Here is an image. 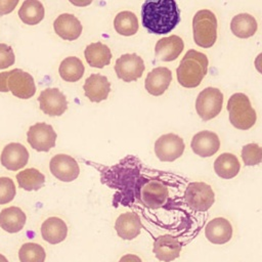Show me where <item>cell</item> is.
<instances>
[{
	"instance_id": "cell-33",
	"label": "cell",
	"mask_w": 262,
	"mask_h": 262,
	"mask_svg": "<svg viewBox=\"0 0 262 262\" xmlns=\"http://www.w3.org/2000/svg\"><path fill=\"white\" fill-rule=\"evenodd\" d=\"M242 159L246 166H256L262 162V147L257 143H248L242 148Z\"/></svg>"
},
{
	"instance_id": "cell-10",
	"label": "cell",
	"mask_w": 262,
	"mask_h": 262,
	"mask_svg": "<svg viewBox=\"0 0 262 262\" xmlns=\"http://www.w3.org/2000/svg\"><path fill=\"white\" fill-rule=\"evenodd\" d=\"M56 137L53 127L46 123H36L27 132L29 144L37 151H49L54 147Z\"/></svg>"
},
{
	"instance_id": "cell-17",
	"label": "cell",
	"mask_w": 262,
	"mask_h": 262,
	"mask_svg": "<svg viewBox=\"0 0 262 262\" xmlns=\"http://www.w3.org/2000/svg\"><path fill=\"white\" fill-rule=\"evenodd\" d=\"M180 251V242L170 234L160 235L154 242L152 252L156 258L160 261L171 262L179 257Z\"/></svg>"
},
{
	"instance_id": "cell-13",
	"label": "cell",
	"mask_w": 262,
	"mask_h": 262,
	"mask_svg": "<svg viewBox=\"0 0 262 262\" xmlns=\"http://www.w3.org/2000/svg\"><path fill=\"white\" fill-rule=\"evenodd\" d=\"M168 188L158 180H148L140 188V200L148 208L158 209L168 200Z\"/></svg>"
},
{
	"instance_id": "cell-39",
	"label": "cell",
	"mask_w": 262,
	"mask_h": 262,
	"mask_svg": "<svg viewBox=\"0 0 262 262\" xmlns=\"http://www.w3.org/2000/svg\"><path fill=\"white\" fill-rule=\"evenodd\" d=\"M0 262H8V259L4 255L0 254Z\"/></svg>"
},
{
	"instance_id": "cell-18",
	"label": "cell",
	"mask_w": 262,
	"mask_h": 262,
	"mask_svg": "<svg viewBox=\"0 0 262 262\" xmlns=\"http://www.w3.org/2000/svg\"><path fill=\"white\" fill-rule=\"evenodd\" d=\"M171 81V71L166 67H158L147 74L144 81V87L149 94L160 96L168 89Z\"/></svg>"
},
{
	"instance_id": "cell-38",
	"label": "cell",
	"mask_w": 262,
	"mask_h": 262,
	"mask_svg": "<svg viewBox=\"0 0 262 262\" xmlns=\"http://www.w3.org/2000/svg\"><path fill=\"white\" fill-rule=\"evenodd\" d=\"M254 64H255L256 70H257L260 74H262V52L259 53V54L256 56L255 61H254Z\"/></svg>"
},
{
	"instance_id": "cell-25",
	"label": "cell",
	"mask_w": 262,
	"mask_h": 262,
	"mask_svg": "<svg viewBox=\"0 0 262 262\" xmlns=\"http://www.w3.org/2000/svg\"><path fill=\"white\" fill-rule=\"evenodd\" d=\"M85 59L92 68L102 69L110 64L112 59V52L108 46L101 42H94L85 48Z\"/></svg>"
},
{
	"instance_id": "cell-4",
	"label": "cell",
	"mask_w": 262,
	"mask_h": 262,
	"mask_svg": "<svg viewBox=\"0 0 262 262\" xmlns=\"http://www.w3.org/2000/svg\"><path fill=\"white\" fill-rule=\"evenodd\" d=\"M227 111L231 125L239 130H249L257 121L256 111L245 93H234L227 101Z\"/></svg>"
},
{
	"instance_id": "cell-11",
	"label": "cell",
	"mask_w": 262,
	"mask_h": 262,
	"mask_svg": "<svg viewBox=\"0 0 262 262\" xmlns=\"http://www.w3.org/2000/svg\"><path fill=\"white\" fill-rule=\"evenodd\" d=\"M41 111L50 117L61 116L68 108L66 95L57 88H46L38 97Z\"/></svg>"
},
{
	"instance_id": "cell-8",
	"label": "cell",
	"mask_w": 262,
	"mask_h": 262,
	"mask_svg": "<svg viewBox=\"0 0 262 262\" xmlns=\"http://www.w3.org/2000/svg\"><path fill=\"white\" fill-rule=\"evenodd\" d=\"M183 139L174 133L161 135L155 142V154L162 162H173L183 155Z\"/></svg>"
},
{
	"instance_id": "cell-36",
	"label": "cell",
	"mask_w": 262,
	"mask_h": 262,
	"mask_svg": "<svg viewBox=\"0 0 262 262\" xmlns=\"http://www.w3.org/2000/svg\"><path fill=\"white\" fill-rule=\"evenodd\" d=\"M18 0H0V15H4L13 11Z\"/></svg>"
},
{
	"instance_id": "cell-32",
	"label": "cell",
	"mask_w": 262,
	"mask_h": 262,
	"mask_svg": "<svg viewBox=\"0 0 262 262\" xmlns=\"http://www.w3.org/2000/svg\"><path fill=\"white\" fill-rule=\"evenodd\" d=\"M46 253L44 248L36 243H25L18 251L20 262H44Z\"/></svg>"
},
{
	"instance_id": "cell-24",
	"label": "cell",
	"mask_w": 262,
	"mask_h": 262,
	"mask_svg": "<svg viewBox=\"0 0 262 262\" xmlns=\"http://www.w3.org/2000/svg\"><path fill=\"white\" fill-rule=\"evenodd\" d=\"M27 221L25 212L16 207L11 206L4 208L0 212V227L8 233H16L20 231Z\"/></svg>"
},
{
	"instance_id": "cell-35",
	"label": "cell",
	"mask_w": 262,
	"mask_h": 262,
	"mask_svg": "<svg viewBox=\"0 0 262 262\" xmlns=\"http://www.w3.org/2000/svg\"><path fill=\"white\" fill-rule=\"evenodd\" d=\"M15 61V55L11 46L0 43V70L7 69Z\"/></svg>"
},
{
	"instance_id": "cell-29",
	"label": "cell",
	"mask_w": 262,
	"mask_h": 262,
	"mask_svg": "<svg viewBox=\"0 0 262 262\" xmlns=\"http://www.w3.org/2000/svg\"><path fill=\"white\" fill-rule=\"evenodd\" d=\"M85 72V67L82 60L76 56L66 57L59 64L58 73L62 80L66 82L79 81Z\"/></svg>"
},
{
	"instance_id": "cell-34",
	"label": "cell",
	"mask_w": 262,
	"mask_h": 262,
	"mask_svg": "<svg viewBox=\"0 0 262 262\" xmlns=\"http://www.w3.org/2000/svg\"><path fill=\"white\" fill-rule=\"evenodd\" d=\"M16 193L13 180L9 177H0V205L10 203Z\"/></svg>"
},
{
	"instance_id": "cell-26",
	"label": "cell",
	"mask_w": 262,
	"mask_h": 262,
	"mask_svg": "<svg viewBox=\"0 0 262 262\" xmlns=\"http://www.w3.org/2000/svg\"><path fill=\"white\" fill-rule=\"evenodd\" d=\"M258 24L255 17L249 13H238L230 21V30L234 36L247 39L254 36L257 32Z\"/></svg>"
},
{
	"instance_id": "cell-3",
	"label": "cell",
	"mask_w": 262,
	"mask_h": 262,
	"mask_svg": "<svg viewBox=\"0 0 262 262\" xmlns=\"http://www.w3.org/2000/svg\"><path fill=\"white\" fill-rule=\"evenodd\" d=\"M8 91L20 99L31 98L36 92L34 78L20 69L0 73V92Z\"/></svg>"
},
{
	"instance_id": "cell-30",
	"label": "cell",
	"mask_w": 262,
	"mask_h": 262,
	"mask_svg": "<svg viewBox=\"0 0 262 262\" xmlns=\"http://www.w3.org/2000/svg\"><path fill=\"white\" fill-rule=\"evenodd\" d=\"M18 186L25 190H39L44 186L45 176L35 168L25 169L16 174Z\"/></svg>"
},
{
	"instance_id": "cell-21",
	"label": "cell",
	"mask_w": 262,
	"mask_h": 262,
	"mask_svg": "<svg viewBox=\"0 0 262 262\" xmlns=\"http://www.w3.org/2000/svg\"><path fill=\"white\" fill-rule=\"evenodd\" d=\"M142 224L139 216L133 212H126L116 219L115 229L117 234L125 239L131 241L137 237L141 231Z\"/></svg>"
},
{
	"instance_id": "cell-5",
	"label": "cell",
	"mask_w": 262,
	"mask_h": 262,
	"mask_svg": "<svg viewBox=\"0 0 262 262\" xmlns=\"http://www.w3.org/2000/svg\"><path fill=\"white\" fill-rule=\"evenodd\" d=\"M217 18L209 9L199 10L192 18L193 40L203 48L212 47L217 40Z\"/></svg>"
},
{
	"instance_id": "cell-7",
	"label": "cell",
	"mask_w": 262,
	"mask_h": 262,
	"mask_svg": "<svg viewBox=\"0 0 262 262\" xmlns=\"http://www.w3.org/2000/svg\"><path fill=\"white\" fill-rule=\"evenodd\" d=\"M185 203L195 211L205 212L215 202V193L212 187L205 182H190L184 192Z\"/></svg>"
},
{
	"instance_id": "cell-22",
	"label": "cell",
	"mask_w": 262,
	"mask_h": 262,
	"mask_svg": "<svg viewBox=\"0 0 262 262\" xmlns=\"http://www.w3.org/2000/svg\"><path fill=\"white\" fill-rule=\"evenodd\" d=\"M53 28L60 38L68 41L78 39L83 30L80 20L71 13H62L58 15L53 23Z\"/></svg>"
},
{
	"instance_id": "cell-1",
	"label": "cell",
	"mask_w": 262,
	"mask_h": 262,
	"mask_svg": "<svg viewBox=\"0 0 262 262\" xmlns=\"http://www.w3.org/2000/svg\"><path fill=\"white\" fill-rule=\"evenodd\" d=\"M141 19L149 33L167 34L178 25L180 11L174 0H147L142 4Z\"/></svg>"
},
{
	"instance_id": "cell-27",
	"label": "cell",
	"mask_w": 262,
	"mask_h": 262,
	"mask_svg": "<svg viewBox=\"0 0 262 262\" xmlns=\"http://www.w3.org/2000/svg\"><path fill=\"white\" fill-rule=\"evenodd\" d=\"M214 170L219 177L223 179H231L238 174L241 164L236 156L230 152H224L218 156L215 160Z\"/></svg>"
},
{
	"instance_id": "cell-31",
	"label": "cell",
	"mask_w": 262,
	"mask_h": 262,
	"mask_svg": "<svg viewBox=\"0 0 262 262\" xmlns=\"http://www.w3.org/2000/svg\"><path fill=\"white\" fill-rule=\"evenodd\" d=\"M138 19L135 13L129 10L119 12L114 19L116 32L122 36H132L138 31Z\"/></svg>"
},
{
	"instance_id": "cell-19",
	"label": "cell",
	"mask_w": 262,
	"mask_h": 262,
	"mask_svg": "<svg viewBox=\"0 0 262 262\" xmlns=\"http://www.w3.org/2000/svg\"><path fill=\"white\" fill-rule=\"evenodd\" d=\"M85 96L92 102H100L107 98L111 92V83L100 74L90 75L83 86Z\"/></svg>"
},
{
	"instance_id": "cell-28",
	"label": "cell",
	"mask_w": 262,
	"mask_h": 262,
	"mask_svg": "<svg viewBox=\"0 0 262 262\" xmlns=\"http://www.w3.org/2000/svg\"><path fill=\"white\" fill-rule=\"evenodd\" d=\"M44 6L38 0H26L18 9L19 18L29 26L39 24L44 18Z\"/></svg>"
},
{
	"instance_id": "cell-37",
	"label": "cell",
	"mask_w": 262,
	"mask_h": 262,
	"mask_svg": "<svg viewBox=\"0 0 262 262\" xmlns=\"http://www.w3.org/2000/svg\"><path fill=\"white\" fill-rule=\"evenodd\" d=\"M119 262H142V260L135 254H126L120 258Z\"/></svg>"
},
{
	"instance_id": "cell-12",
	"label": "cell",
	"mask_w": 262,
	"mask_h": 262,
	"mask_svg": "<svg viewBox=\"0 0 262 262\" xmlns=\"http://www.w3.org/2000/svg\"><path fill=\"white\" fill-rule=\"evenodd\" d=\"M51 174L60 181L71 182L74 181L80 174V168L77 161L64 154L54 156L49 163Z\"/></svg>"
},
{
	"instance_id": "cell-16",
	"label": "cell",
	"mask_w": 262,
	"mask_h": 262,
	"mask_svg": "<svg viewBox=\"0 0 262 262\" xmlns=\"http://www.w3.org/2000/svg\"><path fill=\"white\" fill-rule=\"evenodd\" d=\"M232 233V226L224 217H217L210 220L205 227L206 238L215 245L226 244L231 239Z\"/></svg>"
},
{
	"instance_id": "cell-6",
	"label": "cell",
	"mask_w": 262,
	"mask_h": 262,
	"mask_svg": "<svg viewBox=\"0 0 262 262\" xmlns=\"http://www.w3.org/2000/svg\"><path fill=\"white\" fill-rule=\"evenodd\" d=\"M223 105V94L215 87H207L202 90L195 99V111L204 121L217 117Z\"/></svg>"
},
{
	"instance_id": "cell-20",
	"label": "cell",
	"mask_w": 262,
	"mask_h": 262,
	"mask_svg": "<svg viewBox=\"0 0 262 262\" xmlns=\"http://www.w3.org/2000/svg\"><path fill=\"white\" fill-rule=\"evenodd\" d=\"M184 42L177 35H171L160 39L155 46L156 57L163 61L175 60L183 51Z\"/></svg>"
},
{
	"instance_id": "cell-15",
	"label": "cell",
	"mask_w": 262,
	"mask_h": 262,
	"mask_svg": "<svg viewBox=\"0 0 262 262\" xmlns=\"http://www.w3.org/2000/svg\"><path fill=\"white\" fill-rule=\"evenodd\" d=\"M190 147L195 155L202 158L212 157L219 150L220 139L215 132L203 130L193 135Z\"/></svg>"
},
{
	"instance_id": "cell-2",
	"label": "cell",
	"mask_w": 262,
	"mask_h": 262,
	"mask_svg": "<svg viewBox=\"0 0 262 262\" xmlns=\"http://www.w3.org/2000/svg\"><path fill=\"white\" fill-rule=\"evenodd\" d=\"M208 57L194 49L188 50L181 59L177 70V81L185 88L198 87L208 73Z\"/></svg>"
},
{
	"instance_id": "cell-14",
	"label": "cell",
	"mask_w": 262,
	"mask_h": 262,
	"mask_svg": "<svg viewBox=\"0 0 262 262\" xmlns=\"http://www.w3.org/2000/svg\"><path fill=\"white\" fill-rule=\"evenodd\" d=\"M0 161L3 167L10 171H16L24 168L29 161V151L20 143L11 142L4 146Z\"/></svg>"
},
{
	"instance_id": "cell-9",
	"label": "cell",
	"mask_w": 262,
	"mask_h": 262,
	"mask_svg": "<svg viewBox=\"0 0 262 262\" xmlns=\"http://www.w3.org/2000/svg\"><path fill=\"white\" fill-rule=\"evenodd\" d=\"M145 70L143 59L136 53H126L121 55L115 63V72L119 79L124 82L138 80Z\"/></svg>"
},
{
	"instance_id": "cell-23",
	"label": "cell",
	"mask_w": 262,
	"mask_h": 262,
	"mask_svg": "<svg viewBox=\"0 0 262 262\" xmlns=\"http://www.w3.org/2000/svg\"><path fill=\"white\" fill-rule=\"evenodd\" d=\"M40 230L42 238L51 245L63 242L68 235V226L66 222L55 216L47 218L42 223Z\"/></svg>"
}]
</instances>
